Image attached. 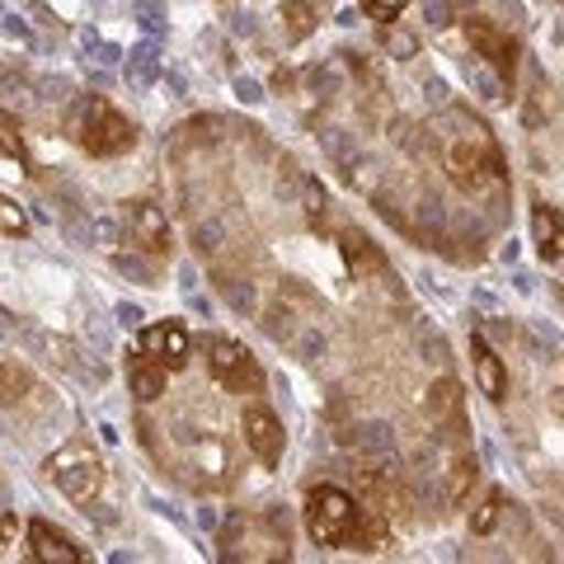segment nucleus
Returning a JSON list of instances; mask_svg holds the SVG:
<instances>
[{"instance_id": "nucleus-1", "label": "nucleus", "mask_w": 564, "mask_h": 564, "mask_svg": "<svg viewBox=\"0 0 564 564\" xmlns=\"http://www.w3.org/2000/svg\"><path fill=\"white\" fill-rule=\"evenodd\" d=\"M443 161H447L452 184L462 188V193H470V198H489V193H499L508 184L499 141H494V132L475 113H466V109H452L447 113Z\"/></svg>"}, {"instance_id": "nucleus-2", "label": "nucleus", "mask_w": 564, "mask_h": 564, "mask_svg": "<svg viewBox=\"0 0 564 564\" xmlns=\"http://www.w3.org/2000/svg\"><path fill=\"white\" fill-rule=\"evenodd\" d=\"M66 137L90 155H122L137 147L132 118H122L104 95H80L66 113Z\"/></svg>"}, {"instance_id": "nucleus-3", "label": "nucleus", "mask_w": 564, "mask_h": 564, "mask_svg": "<svg viewBox=\"0 0 564 564\" xmlns=\"http://www.w3.org/2000/svg\"><path fill=\"white\" fill-rule=\"evenodd\" d=\"M302 518H306V532L315 545H348V532H352V522H358V499L339 485H315L306 494Z\"/></svg>"}, {"instance_id": "nucleus-4", "label": "nucleus", "mask_w": 564, "mask_h": 564, "mask_svg": "<svg viewBox=\"0 0 564 564\" xmlns=\"http://www.w3.org/2000/svg\"><path fill=\"white\" fill-rule=\"evenodd\" d=\"M47 470V480L57 485L70 503H95V494L104 485V462H99V452L90 443H66L57 447L43 462Z\"/></svg>"}, {"instance_id": "nucleus-5", "label": "nucleus", "mask_w": 564, "mask_h": 564, "mask_svg": "<svg viewBox=\"0 0 564 564\" xmlns=\"http://www.w3.org/2000/svg\"><path fill=\"white\" fill-rule=\"evenodd\" d=\"M203 352H207V377L231 395H254L263 391V367L250 348L240 339H226V334H212L203 339Z\"/></svg>"}, {"instance_id": "nucleus-6", "label": "nucleus", "mask_w": 564, "mask_h": 564, "mask_svg": "<svg viewBox=\"0 0 564 564\" xmlns=\"http://www.w3.org/2000/svg\"><path fill=\"white\" fill-rule=\"evenodd\" d=\"M466 43L475 47V57H485L508 85H513V70H518V39L513 33L475 14V20H466Z\"/></svg>"}, {"instance_id": "nucleus-7", "label": "nucleus", "mask_w": 564, "mask_h": 564, "mask_svg": "<svg viewBox=\"0 0 564 564\" xmlns=\"http://www.w3.org/2000/svg\"><path fill=\"white\" fill-rule=\"evenodd\" d=\"M122 226H128V240L137 245V250H147V254H170L174 250L165 212L151 198H137V203L122 207Z\"/></svg>"}, {"instance_id": "nucleus-8", "label": "nucleus", "mask_w": 564, "mask_h": 564, "mask_svg": "<svg viewBox=\"0 0 564 564\" xmlns=\"http://www.w3.org/2000/svg\"><path fill=\"white\" fill-rule=\"evenodd\" d=\"M240 433H245V447L259 456V466H278L282 462V447H288V433H282V419L269 410V404H250L240 419Z\"/></svg>"}, {"instance_id": "nucleus-9", "label": "nucleus", "mask_w": 564, "mask_h": 564, "mask_svg": "<svg viewBox=\"0 0 564 564\" xmlns=\"http://www.w3.org/2000/svg\"><path fill=\"white\" fill-rule=\"evenodd\" d=\"M429 419H433V429H443L447 447L452 443H470L466 400H462V381H456V377L433 381V391H429Z\"/></svg>"}, {"instance_id": "nucleus-10", "label": "nucleus", "mask_w": 564, "mask_h": 564, "mask_svg": "<svg viewBox=\"0 0 564 564\" xmlns=\"http://www.w3.org/2000/svg\"><path fill=\"white\" fill-rule=\"evenodd\" d=\"M137 348H147L155 362L170 367V372H180V367H188V329L180 321H161V325H147L141 329Z\"/></svg>"}, {"instance_id": "nucleus-11", "label": "nucleus", "mask_w": 564, "mask_h": 564, "mask_svg": "<svg viewBox=\"0 0 564 564\" xmlns=\"http://www.w3.org/2000/svg\"><path fill=\"white\" fill-rule=\"evenodd\" d=\"M29 560L33 564H85V551L52 522L33 518L29 522Z\"/></svg>"}, {"instance_id": "nucleus-12", "label": "nucleus", "mask_w": 564, "mask_h": 564, "mask_svg": "<svg viewBox=\"0 0 564 564\" xmlns=\"http://www.w3.org/2000/svg\"><path fill=\"white\" fill-rule=\"evenodd\" d=\"M128 386H132V395L147 400V404L161 400L165 386H170V367L155 362L147 348H132V352H128Z\"/></svg>"}, {"instance_id": "nucleus-13", "label": "nucleus", "mask_w": 564, "mask_h": 564, "mask_svg": "<svg viewBox=\"0 0 564 564\" xmlns=\"http://www.w3.org/2000/svg\"><path fill=\"white\" fill-rule=\"evenodd\" d=\"M532 236H536V254L545 263H560L564 259V212L551 203H536L532 207Z\"/></svg>"}, {"instance_id": "nucleus-14", "label": "nucleus", "mask_w": 564, "mask_h": 564, "mask_svg": "<svg viewBox=\"0 0 564 564\" xmlns=\"http://www.w3.org/2000/svg\"><path fill=\"white\" fill-rule=\"evenodd\" d=\"M470 352H475V381H480V391L494 404H503L508 400V367H503V358L480 339V334L470 339Z\"/></svg>"}, {"instance_id": "nucleus-15", "label": "nucleus", "mask_w": 564, "mask_h": 564, "mask_svg": "<svg viewBox=\"0 0 564 564\" xmlns=\"http://www.w3.org/2000/svg\"><path fill=\"white\" fill-rule=\"evenodd\" d=\"M339 250H344L348 269L358 273V278H362V273H386V254H381L362 231H352V226H344V231H339Z\"/></svg>"}, {"instance_id": "nucleus-16", "label": "nucleus", "mask_w": 564, "mask_h": 564, "mask_svg": "<svg viewBox=\"0 0 564 564\" xmlns=\"http://www.w3.org/2000/svg\"><path fill=\"white\" fill-rule=\"evenodd\" d=\"M475 475H480V466H475V456H470V443H452V456H447V499L452 503H466Z\"/></svg>"}, {"instance_id": "nucleus-17", "label": "nucleus", "mask_w": 564, "mask_h": 564, "mask_svg": "<svg viewBox=\"0 0 564 564\" xmlns=\"http://www.w3.org/2000/svg\"><path fill=\"white\" fill-rule=\"evenodd\" d=\"M315 24H321V6L315 0H282V29H288L292 43L311 39Z\"/></svg>"}, {"instance_id": "nucleus-18", "label": "nucleus", "mask_w": 564, "mask_h": 564, "mask_svg": "<svg viewBox=\"0 0 564 564\" xmlns=\"http://www.w3.org/2000/svg\"><path fill=\"white\" fill-rule=\"evenodd\" d=\"M0 155H10V161H20V165H29L24 128H20V118H14L10 109H0Z\"/></svg>"}, {"instance_id": "nucleus-19", "label": "nucleus", "mask_w": 564, "mask_h": 564, "mask_svg": "<svg viewBox=\"0 0 564 564\" xmlns=\"http://www.w3.org/2000/svg\"><path fill=\"white\" fill-rule=\"evenodd\" d=\"M33 391V377L24 372L20 362H0V404H14Z\"/></svg>"}, {"instance_id": "nucleus-20", "label": "nucleus", "mask_w": 564, "mask_h": 564, "mask_svg": "<svg viewBox=\"0 0 564 564\" xmlns=\"http://www.w3.org/2000/svg\"><path fill=\"white\" fill-rule=\"evenodd\" d=\"M499 513H503V489H489L485 503L475 508V518H470V532H475V536H489L494 522H499Z\"/></svg>"}, {"instance_id": "nucleus-21", "label": "nucleus", "mask_w": 564, "mask_h": 564, "mask_svg": "<svg viewBox=\"0 0 564 564\" xmlns=\"http://www.w3.org/2000/svg\"><path fill=\"white\" fill-rule=\"evenodd\" d=\"M0 231H6V236H29L24 207H20V203H10L6 193H0Z\"/></svg>"}, {"instance_id": "nucleus-22", "label": "nucleus", "mask_w": 564, "mask_h": 564, "mask_svg": "<svg viewBox=\"0 0 564 564\" xmlns=\"http://www.w3.org/2000/svg\"><path fill=\"white\" fill-rule=\"evenodd\" d=\"M404 6H410V0H362V10L372 14V20H381V24H391Z\"/></svg>"}, {"instance_id": "nucleus-23", "label": "nucleus", "mask_w": 564, "mask_h": 564, "mask_svg": "<svg viewBox=\"0 0 564 564\" xmlns=\"http://www.w3.org/2000/svg\"><path fill=\"white\" fill-rule=\"evenodd\" d=\"M381 43L391 47V52H400V57H414V47H419L410 33H400V29H391V24H381Z\"/></svg>"}, {"instance_id": "nucleus-24", "label": "nucleus", "mask_w": 564, "mask_h": 564, "mask_svg": "<svg viewBox=\"0 0 564 564\" xmlns=\"http://www.w3.org/2000/svg\"><path fill=\"white\" fill-rule=\"evenodd\" d=\"M14 541H20V518H14V513H0V560L10 555Z\"/></svg>"}]
</instances>
